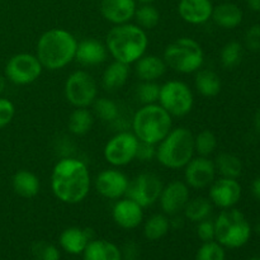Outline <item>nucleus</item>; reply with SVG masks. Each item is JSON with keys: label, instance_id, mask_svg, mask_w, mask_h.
I'll list each match as a JSON object with an SVG mask.
<instances>
[{"label": "nucleus", "instance_id": "obj_35", "mask_svg": "<svg viewBox=\"0 0 260 260\" xmlns=\"http://www.w3.org/2000/svg\"><path fill=\"white\" fill-rule=\"evenodd\" d=\"M241 58H243V46L239 42H235V41L226 43L222 50H221L220 60L223 68H236L241 62Z\"/></svg>", "mask_w": 260, "mask_h": 260}, {"label": "nucleus", "instance_id": "obj_11", "mask_svg": "<svg viewBox=\"0 0 260 260\" xmlns=\"http://www.w3.org/2000/svg\"><path fill=\"white\" fill-rule=\"evenodd\" d=\"M139 142L134 132H118L111 137L104 146V159L114 168L126 167L136 159Z\"/></svg>", "mask_w": 260, "mask_h": 260}, {"label": "nucleus", "instance_id": "obj_24", "mask_svg": "<svg viewBox=\"0 0 260 260\" xmlns=\"http://www.w3.org/2000/svg\"><path fill=\"white\" fill-rule=\"evenodd\" d=\"M212 19L218 27L233 29L243 22V10L234 3H222L213 7Z\"/></svg>", "mask_w": 260, "mask_h": 260}, {"label": "nucleus", "instance_id": "obj_27", "mask_svg": "<svg viewBox=\"0 0 260 260\" xmlns=\"http://www.w3.org/2000/svg\"><path fill=\"white\" fill-rule=\"evenodd\" d=\"M194 86L201 95L206 96V98H212V96L220 94L222 83H221L220 76L215 71L201 70L200 69L196 74Z\"/></svg>", "mask_w": 260, "mask_h": 260}, {"label": "nucleus", "instance_id": "obj_45", "mask_svg": "<svg viewBox=\"0 0 260 260\" xmlns=\"http://www.w3.org/2000/svg\"><path fill=\"white\" fill-rule=\"evenodd\" d=\"M249 8L254 12H260V0H246Z\"/></svg>", "mask_w": 260, "mask_h": 260}, {"label": "nucleus", "instance_id": "obj_2", "mask_svg": "<svg viewBox=\"0 0 260 260\" xmlns=\"http://www.w3.org/2000/svg\"><path fill=\"white\" fill-rule=\"evenodd\" d=\"M78 40L73 33L62 28L48 29L38 38L36 56L43 69L61 70L75 60Z\"/></svg>", "mask_w": 260, "mask_h": 260}, {"label": "nucleus", "instance_id": "obj_19", "mask_svg": "<svg viewBox=\"0 0 260 260\" xmlns=\"http://www.w3.org/2000/svg\"><path fill=\"white\" fill-rule=\"evenodd\" d=\"M213 5L211 0H180L178 13L184 22L193 25L207 23L212 18Z\"/></svg>", "mask_w": 260, "mask_h": 260}, {"label": "nucleus", "instance_id": "obj_6", "mask_svg": "<svg viewBox=\"0 0 260 260\" xmlns=\"http://www.w3.org/2000/svg\"><path fill=\"white\" fill-rule=\"evenodd\" d=\"M165 63L179 74L197 73L205 62V52L200 43L189 37H182L167 46L162 55Z\"/></svg>", "mask_w": 260, "mask_h": 260}, {"label": "nucleus", "instance_id": "obj_48", "mask_svg": "<svg viewBox=\"0 0 260 260\" xmlns=\"http://www.w3.org/2000/svg\"><path fill=\"white\" fill-rule=\"evenodd\" d=\"M136 2H140L141 4H151V3H154L155 0H136Z\"/></svg>", "mask_w": 260, "mask_h": 260}, {"label": "nucleus", "instance_id": "obj_38", "mask_svg": "<svg viewBox=\"0 0 260 260\" xmlns=\"http://www.w3.org/2000/svg\"><path fill=\"white\" fill-rule=\"evenodd\" d=\"M32 254L36 260H60V251L53 244L37 241L32 245Z\"/></svg>", "mask_w": 260, "mask_h": 260}, {"label": "nucleus", "instance_id": "obj_33", "mask_svg": "<svg viewBox=\"0 0 260 260\" xmlns=\"http://www.w3.org/2000/svg\"><path fill=\"white\" fill-rule=\"evenodd\" d=\"M134 19L142 29H154L160 22V13L154 5L142 4L140 8H136Z\"/></svg>", "mask_w": 260, "mask_h": 260}, {"label": "nucleus", "instance_id": "obj_25", "mask_svg": "<svg viewBox=\"0 0 260 260\" xmlns=\"http://www.w3.org/2000/svg\"><path fill=\"white\" fill-rule=\"evenodd\" d=\"M12 187L15 194L23 198H33L40 193L41 183L36 174L29 170H18L12 178Z\"/></svg>", "mask_w": 260, "mask_h": 260}, {"label": "nucleus", "instance_id": "obj_5", "mask_svg": "<svg viewBox=\"0 0 260 260\" xmlns=\"http://www.w3.org/2000/svg\"><path fill=\"white\" fill-rule=\"evenodd\" d=\"M172 118L160 104H146L135 113L132 129L139 141L157 145L172 131Z\"/></svg>", "mask_w": 260, "mask_h": 260}, {"label": "nucleus", "instance_id": "obj_1", "mask_svg": "<svg viewBox=\"0 0 260 260\" xmlns=\"http://www.w3.org/2000/svg\"><path fill=\"white\" fill-rule=\"evenodd\" d=\"M90 173L85 162L75 157H63L53 167L51 189L58 201L66 205H78L90 192Z\"/></svg>", "mask_w": 260, "mask_h": 260}, {"label": "nucleus", "instance_id": "obj_22", "mask_svg": "<svg viewBox=\"0 0 260 260\" xmlns=\"http://www.w3.org/2000/svg\"><path fill=\"white\" fill-rule=\"evenodd\" d=\"M90 230L80 228H69L62 231L60 236V245L66 253L78 255L85 250L90 243Z\"/></svg>", "mask_w": 260, "mask_h": 260}, {"label": "nucleus", "instance_id": "obj_36", "mask_svg": "<svg viewBox=\"0 0 260 260\" xmlns=\"http://www.w3.org/2000/svg\"><path fill=\"white\" fill-rule=\"evenodd\" d=\"M136 98L142 106L154 104L159 102L160 85L156 81H141L136 86Z\"/></svg>", "mask_w": 260, "mask_h": 260}, {"label": "nucleus", "instance_id": "obj_10", "mask_svg": "<svg viewBox=\"0 0 260 260\" xmlns=\"http://www.w3.org/2000/svg\"><path fill=\"white\" fill-rule=\"evenodd\" d=\"M43 66L32 53H17L8 60L4 69L7 80L15 85H29L42 75Z\"/></svg>", "mask_w": 260, "mask_h": 260}, {"label": "nucleus", "instance_id": "obj_28", "mask_svg": "<svg viewBox=\"0 0 260 260\" xmlns=\"http://www.w3.org/2000/svg\"><path fill=\"white\" fill-rule=\"evenodd\" d=\"M94 123V114L88 108H75L69 116V131L76 136H84L91 129Z\"/></svg>", "mask_w": 260, "mask_h": 260}, {"label": "nucleus", "instance_id": "obj_12", "mask_svg": "<svg viewBox=\"0 0 260 260\" xmlns=\"http://www.w3.org/2000/svg\"><path fill=\"white\" fill-rule=\"evenodd\" d=\"M161 179L154 173H142L129 182L126 197L135 201L142 208H147L159 201L162 190Z\"/></svg>", "mask_w": 260, "mask_h": 260}, {"label": "nucleus", "instance_id": "obj_41", "mask_svg": "<svg viewBox=\"0 0 260 260\" xmlns=\"http://www.w3.org/2000/svg\"><path fill=\"white\" fill-rule=\"evenodd\" d=\"M245 45L250 51H260V24H254L246 30Z\"/></svg>", "mask_w": 260, "mask_h": 260}, {"label": "nucleus", "instance_id": "obj_21", "mask_svg": "<svg viewBox=\"0 0 260 260\" xmlns=\"http://www.w3.org/2000/svg\"><path fill=\"white\" fill-rule=\"evenodd\" d=\"M168 70L164 58L156 55H144L135 62V73L141 81H156Z\"/></svg>", "mask_w": 260, "mask_h": 260}, {"label": "nucleus", "instance_id": "obj_23", "mask_svg": "<svg viewBox=\"0 0 260 260\" xmlns=\"http://www.w3.org/2000/svg\"><path fill=\"white\" fill-rule=\"evenodd\" d=\"M129 76V65L119 61H113L109 63L103 71L102 75V85L106 89L107 91H113L119 90L126 85L127 80Z\"/></svg>", "mask_w": 260, "mask_h": 260}, {"label": "nucleus", "instance_id": "obj_15", "mask_svg": "<svg viewBox=\"0 0 260 260\" xmlns=\"http://www.w3.org/2000/svg\"><path fill=\"white\" fill-rule=\"evenodd\" d=\"M189 200V187L180 180H174L162 187L159 198L162 213L170 217L179 215Z\"/></svg>", "mask_w": 260, "mask_h": 260}, {"label": "nucleus", "instance_id": "obj_32", "mask_svg": "<svg viewBox=\"0 0 260 260\" xmlns=\"http://www.w3.org/2000/svg\"><path fill=\"white\" fill-rule=\"evenodd\" d=\"M93 112L102 122L112 123L116 122L119 117V108L113 101L108 98H96L94 101Z\"/></svg>", "mask_w": 260, "mask_h": 260}, {"label": "nucleus", "instance_id": "obj_47", "mask_svg": "<svg viewBox=\"0 0 260 260\" xmlns=\"http://www.w3.org/2000/svg\"><path fill=\"white\" fill-rule=\"evenodd\" d=\"M254 124H255V128H256V131L259 132L260 134V109L258 112H256V114H255V118H254Z\"/></svg>", "mask_w": 260, "mask_h": 260}, {"label": "nucleus", "instance_id": "obj_26", "mask_svg": "<svg viewBox=\"0 0 260 260\" xmlns=\"http://www.w3.org/2000/svg\"><path fill=\"white\" fill-rule=\"evenodd\" d=\"M84 260H122L118 246L107 240H94L83 251Z\"/></svg>", "mask_w": 260, "mask_h": 260}, {"label": "nucleus", "instance_id": "obj_4", "mask_svg": "<svg viewBox=\"0 0 260 260\" xmlns=\"http://www.w3.org/2000/svg\"><path fill=\"white\" fill-rule=\"evenodd\" d=\"M196 154L194 135L187 127H177L156 146V159L162 167L172 170L184 168Z\"/></svg>", "mask_w": 260, "mask_h": 260}, {"label": "nucleus", "instance_id": "obj_3", "mask_svg": "<svg viewBox=\"0 0 260 260\" xmlns=\"http://www.w3.org/2000/svg\"><path fill=\"white\" fill-rule=\"evenodd\" d=\"M149 46L146 30L137 24L113 25L106 37V47L114 61L131 65L146 53Z\"/></svg>", "mask_w": 260, "mask_h": 260}, {"label": "nucleus", "instance_id": "obj_42", "mask_svg": "<svg viewBox=\"0 0 260 260\" xmlns=\"http://www.w3.org/2000/svg\"><path fill=\"white\" fill-rule=\"evenodd\" d=\"M136 159H139L140 161H151L152 159H156V145L140 141Z\"/></svg>", "mask_w": 260, "mask_h": 260}, {"label": "nucleus", "instance_id": "obj_39", "mask_svg": "<svg viewBox=\"0 0 260 260\" xmlns=\"http://www.w3.org/2000/svg\"><path fill=\"white\" fill-rule=\"evenodd\" d=\"M15 114V107L9 99L0 96V129L7 127L13 121Z\"/></svg>", "mask_w": 260, "mask_h": 260}, {"label": "nucleus", "instance_id": "obj_40", "mask_svg": "<svg viewBox=\"0 0 260 260\" xmlns=\"http://www.w3.org/2000/svg\"><path fill=\"white\" fill-rule=\"evenodd\" d=\"M197 236L203 241H212L215 239V222L211 220H203L197 222Z\"/></svg>", "mask_w": 260, "mask_h": 260}, {"label": "nucleus", "instance_id": "obj_43", "mask_svg": "<svg viewBox=\"0 0 260 260\" xmlns=\"http://www.w3.org/2000/svg\"><path fill=\"white\" fill-rule=\"evenodd\" d=\"M122 254V258L124 256V259L126 260H134L136 258L137 255V248L136 245H135L134 243H129L127 244V245H124V249H123V253L121 251Z\"/></svg>", "mask_w": 260, "mask_h": 260}, {"label": "nucleus", "instance_id": "obj_9", "mask_svg": "<svg viewBox=\"0 0 260 260\" xmlns=\"http://www.w3.org/2000/svg\"><path fill=\"white\" fill-rule=\"evenodd\" d=\"M65 98L75 108H89L98 95V85L93 76L78 70L68 76L63 86Z\"/></svg>", "mask_w": 260, "mask_h": 260}, {"label": "nucleus", "instance_id": "obj_30", "mask_svg": "<svg viewBox=\"0 0 260 260\" xmlns=\"http://www.w3.org/2000/svg\"><path fill=\"white\" fill-rule=\"evenodd\" d=\"M183 212L184 217L192 222L207 220L212 213V202L205 197H196L188 201Z\"/></svg>", "mask_w": 260, "mask_h": 260}, {"label": "nucleus", "instance_id": "obj_13", "mask_svg": "<svg viewBox=\"0 0 260 260\" xmlns=\"http://www.w3.org/2000/svg\"><path fill=\"white\" fill-rule=\"evenodd\" d=\"M216 177L215 162L206 156L193 157L184 167V180L193 189L210 187Z\"/></svg>", "mask_w": 260, "mask_h": 260}, {"label": "nucleus", "instance_id": "obj_7", "mask_svg": "<svg viewBox=\"0 0 260 260\" xmlns=\"http://www.w3.org/2000/svg\"><path fill=\"white\" fill-rule=\"evenodd\" d=\"M251 235L250 223L241 211L236 208L223 210L215 221V239L226 248H241Z\"/></svg>", "mask_w": 260, "mask_h": 260}, {"label": "nucleus", "instance_id": "obj_44", "mask_svg": "<svg viewBox=\"0 0 260 260\" xmlns=\"http://www.w3.org/2000/svg\"><path fill=\"white\" fill-rule=\"evenodd\" d=\"M251 190H253L254 197L258 198V200L260 201V177L256 178V179L253 182V185H251Z\"/></svg>", "mask_w": 260, "mask_h": 260}, {"label": "nucleus", "instance_id": "obj_17", "mask_svg": "<svg viewBox=\"0 0 260 260\" xmlns=\"http://www.w3.org/2000/svg\"><path fill=\"white\" fill-rule=\"evenodd\" d=\"M112 217L119 228L132 230L141 225L144 220V208L129 198H119L113 206Z\"/></svg>", "mask_w": 260, "mask_h": 260}, {"label": "nucleus", "instance_id": "obj_34", "mask_svg": "<svg viewBox=\"0 0 260 260\" xmlns=\"http://www.w3.org/2000/svg\"><path fill=\"white\" fill-rule=\"evenodd\" d=\"M217 147V139L210 129H203L194 136V150L198 156L208 157Z\"/></svg>", "mask_w": 260, "mask_h": 260}, {"label": "nucleus", "instance_id": "obj_31", "mask_svg": "<svg viewBox=\"0 0 260 260\" xmlns=\"http://www.w3.org/2000/svg\"><path fill=\"white\" fill-rule=\"evenodd\" d=\"M170 230V220L164 213H156L147 218L144 226V235L147 240H160Z\"/></svg>", "mask_w": 260, "mask_h": 260}, {"label": "nucleus", "instance_id": "obj_29", "mask_svg": "<svg viewBox=\"0 0 260 260\" xmlns=\"http://www.w3.org/2000/svg\"><path fill=\"white\" fill-rule=\"evenodd\" d=\"M216 173L222 178H231V179H238L243 173V164L238 156L228 152H222L216 157L215 161Z\"/></svg>", "mask_w": 260, "mask_h": 260}, {"label": "nucleus", "instance_id": "obj_16", "mask_svg": "<svg viewBox=\"0 0 260 260\" xmlns=\"http://www.w3.org/2000/svg\"><path fill=\"white\" fill-rule=\"evenodd\" d=\"M241 190L238 180L221 177L210 185V201L222 210L233 208L240 201Z\"/></svg>", "mask_w": 260, "mask_h": 260}, {"label": "nucleus", "instance_id": "obj_20", "mask_svg": "<svg viewBox=\"0 0 260 260\" xmlns=\"http://www.w3.org/2000/svg\"><path fill=\"white\" fill-rule=\"evenodd\" d=\"M108 57L106 43L93 38L80 41L76 48L75 60L83 66H96L103 63Z\"/></svg>", "mask_w": 260, "mask_h": 260}, {"label": "nucleus", "instance_id": "obj_37", "mask_svg": "<svg viewBox=\"0 0 260 260\" xmlns=\"http://www.w3.org/2000/svg\"><path fill=\"white\" fill-rule=\"evenodd\" d=\"M196 260H225V250L218 243L207 241L198 249Z\"/></svg>", "mask_w": 260, "mask_h": 260}, {"label": "nucleus", "instance_id": "obj_18", "mask_svg": "<svg viewBox=\"0 0 260 260\" xmlns=\"http://www.w3.org/2000/svg\"><path fill=\"white\" fill-rule=\"evenodd\" d=\"M136 0H102L101 14L114 25L129 23L136 12Z\"/></svg>", "mask_w": 260, "mask_h": 260}, {"label": "nucleus", "instance_id": "obj_46", "mask_svg": "<svg viewBox=\"0 0 260 260\" xmlns=\"http://www.w3.org/2000/svg\"><path fill=\"white\" fill-rule=\"evenodd\" d=\"M5 86H7V78L0 74V95H2L3 91L5 90Z\"/></svg>", "mask_w": 260, "mask_h": 260}, {"label": "nucleus", "instance_id": "obj_14", "mask_svg": "<svg viewBox=\"0 0 260 260\" xmlns=\"http://www.w3.org/2000/svg\"><path fill=\"white\" fill-rule=\"evenodd\" d=\"M95 189L102 197L107 200H119L126 196L129 180L126 174L118 169H106L99 173L95 178Z\"/></svg>", "mask_w": 260, "mask_h": 260}, {"label": "nucleus", "instance_id": "obj_49", "mask_svg": "<svg viewBox=\"0 0 260 260\" xmlns=\"http://www.w3.org/2000/svg\"><path fill=\"white\" fill-rule=\"evenodd\" d=\"M249 260H260V258H251V259H249Z\"/></svg>", "mask_w": 260, "mask_h": 260}, {"label": "nucleus", "instance_id": "obj_8", "mask_svg": "<svg viewBox=\"0 0 260 260\" xmlns=\"http://www.w3.org/2000/svg\"><path fill=\"white\" fill-rule=\"evenodd\" d=\"M159 104L172 117H184L193 109L194 96L187 84L170 80L160 86Z\"/></svg>", "mask_w": 260, "mask_h": 260}]
</instances>
